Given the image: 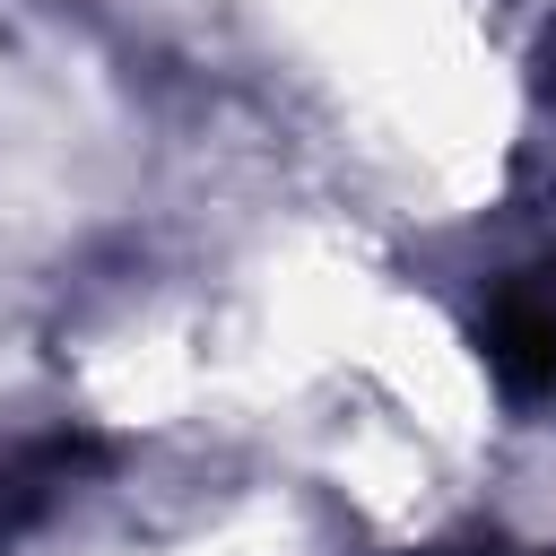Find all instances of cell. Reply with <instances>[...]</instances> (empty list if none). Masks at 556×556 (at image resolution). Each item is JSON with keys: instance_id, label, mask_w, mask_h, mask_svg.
I'll return each instance as SVG.
<instances>
[{"instance_id": "cell-1", "label": "cell", "mask_w": 556, "mask_h": 556, "mask_svg": "<svg viewBox=\"0 0 556 556\" xmlns=\"http://www.w3.org/2000/svg\"><path fill=\"white\" fill-rule=\"evenodd\" d=\"M495 365L513 382H556V269L521 278L495 304Z\"/></svg>"}]
</instances>
